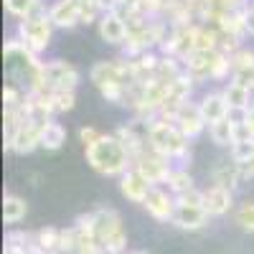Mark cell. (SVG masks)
I'll list each match as a JSON object with an SVG mask.
<instances>
[{"mask_svg":"<svg viewBox=\"0 0 254 254\" xmlns=\"http://www.w3.org/2000/svg\"><path fill=\"white\" fill-rule=\"evenodd\" d=\"M3 59H5V76L8 81L18 84L26 92H41L44 89V61L38 59L18 36H8L3 44Z\"/></svg>","mask_w":254,"mask_h":254,"instance_id":"1","label":"cell"},{"mask_svg":"<svg viewBox=\"0 0 254 254\" xmlns=\"http://www.w3.org/2000/svg\"><path fill=\"white\" fill-rule=\"evenodd\" d=\"M84 158L92 171L104 178H120L132 168V155L127 153V147L115 132H102L92 145L84 147Z\"/></svg>","mask_w":254,"mask_h":254,"instance_id":"2","label":"cell"},{"mask_svg":"<svg viewBox=\"0 0 254 254\" xmlns=\"http://www.w3.org/2000/svg\"><path fill=\"white\" fill-rule=\"evenodd\" d=\"M147 145L158 155L173 160V165L188 168L190 163V140L178 130V125L171 120H155L150 125V135H147Z\"/></svg>","mask_w":254,"mask_h":254,"instance_id":"3","label":"cell"},{"mask_svg":"<svg viewBox=\"0 0 254 254\" xmlns=\"http://www.w3.org/2000/svg\"><path fill=\"white\" fill-rule=\"evenodd\" d=\"M54 20L49 15V5H44L38 13H33L31 18L26 20H15V31L13 36H18L23 44L33 51V54H46L49 46H51V41H54Z\"/></svg>","mask_w":254,"mask_h":254,"instance_id":"4","label":"cell"},{"mask_svg":"<svg viewBox=\"0 0 254 254\" xmlns=\"http://www.w3.org/2000/svg\"><path fill=\"white\" fill-rule=\"evenodd\" d=\"M94 237H97V244L107 252V254H122L127 252V231L122 226V216L120 211L115 208H97L94 211Z\"/></svg>","mask_w":254,"mask_h":254,"instance_id":"5","label":"cell"},{"mask_svg":"<svg viewBox=\"0 0 254 254\" xmlns=\"http://www.w3.org/2000/svg\"><path fill=\"white\" fill-rule=\"evenodd\" d=\"M89 81L97 87V92L110 89V87H130L137 81L132 61L127 56L120 59H110V61H97L89 69Z\"/></svg>","mask_w":254,"mask_h":254,"instance_id":"6","label":"cell"},{"mask_svg":"<svg viewBox=\"0 0 254 254\" xmlns=\"http://www.w3.org/2000/svg\"><path fill=\"white\" fill-rule=\"evenodd\" d=\"M41 76H44V89H49V92H59V89H76V87H79V81H81V71L74 66V64L64 61V59L44 61Z\"/></svg>","mask_w":254,"mask_h":254,"instance_id":"7","label":"cell"},{"mask_svg":"<svg viewBox=\"0 0 254 254\" xmlns=\"http://www.w3.org/2000/svg\"><path fill=\"white\" fill-rule=\"evenodd\" d=\"M173 122L178 125V130L188 140H196V137H201L208 130V122H206V117H203V112L198 107V99L183 102L181 107H178V112H176V120Z\"/></svg>","mask_w":254,"mask_h":254,"instance_id":"8","label":"cell"},{"mask_svg":"<svg viewBox=\"0 0 254 254\" xmlns=\"http://www.w3.org/2000/svg\"><path fill=\"white\" fill-rule=\"evenodd\" d=\"M132 168H137L153 186H163L168 181V176H171V171H173V160H168V158L158 155L155 150L147 147V150L132 163Z\"/></svg>","mask_w":254,"mask_h":254,"instance_id":"9","label":"cell"},{"mask_svg":"<svg viewBox=\"0 0 254 254\" xmlns=\"http://www.w3.org/2000/svg\"><path fill=\"white\" fill-rule=\"evenodd\" d=\"M142 208L150 214L155 221L160 224H171L173 214H176V196L163 186H153V190L147 193V198L142 201Z\"/></svg>","mask_w":254,"mask_h":254,"instance_id":"10","label":"cell"},{"mask_svg":"<svg viewBox=\"0 0 254 254\" xmlns=\"http://www.w3.org/2000/svg\"><path fill=\"white\" fill-rule=\"evenodd\" d=\"M41 127L33 120H26L18 125V130L13 132V140L8 145V153H15V155H31L33 150L41 147Z\"/></svg>","mask_w":254,"mask_h":254,"instance_id":"11","label":"cell"},{"mask_svg":"<svg viewBox=\"0 0 254 254\" xmlns=\"http://www.w3.org/2000/svg\"><path fill=\"white\" fill-rule=\"evenodd\" d=\"M97 33L99 38L104 41V44H110V46H122L125 41H127V18L117 10H107V13H102L99 18V23H97Z\"/></svg>","mask_w":254,"mask_h":254,"instance_id":"12","label":"cell"},{"mask_svg":"<svg viewBox=\"0 0 254 254\" xmlns=\"http://www.w3.org/2000/svg\"><path fill=\"white\" fill-rule=\"evenodd\" d=\"M203 208L208 211L211 219H221L234 208V190L226 186H216L211 183L203 188Z\"/></svg>","mask_w":254,"mask_h":254,"instance_id":"13","label":"cell"},{"mask_svg":"<svg viewBox=\"0 0 254 254\" xmlns=\"http://www.w3.org/2000/svg\"><path fill=\"white\" fill-rule=\"evenodd\" d=\"M211 216L203 206H188V203H176V214H173V226L181 231H198L208 226Z\"/></svg>","mask_w":254,"mask_h":254,"instance_id":"14","label":"cell"},{"mask_svg":"<svg viewBox=\"0 0 254 254\" xmlns=\"http://www.w3.org/2000/svg\"><path fill=\"white\" fill-rule=\"evenodd\" d=\"M153 190V183L147 181L137 168H130L125 176H120V193L127 198V201H132V203H140L147 198V193Z\"/></svg>","mask_w":254,"mask_h":254,"instance_id":"15","label":"cell"},{"mask_svg":"<svg viewBox=\"0 0 254 254\" xmlns=\"http://www.w3.org/2000/svg\"><path fill=\"white\" fill-rule=\"evenodd\" d=\"M49 15L59 31H71L81 26V10L74 0H54V3H49Z\"/></svg>","mask_w":254,"mask_h":254,"instance_id":"16","label":"cell"},{"mask_svg":"<svg viewBox=\"0 0 254 254\" xmlns=\"http://www.w3.org/2000/svg\"><path fill=\"white\" fill-rule=\"evenodd\" d=\"M211 183L216 186H226L231 190H237L242 186V171H239V163L231 160V158H221L214 168H211Z\"/></svg>","mask_w":254,"mask_h":254,"instance_id":"17","label":"cell"},{"mask_svg":"<svg viewBox=\"0 0 254 254\" xmlns=\"http://www.w3.org/2000/svg\"><path fill=\"white\" fill-rule=\"evenodd\" d=\"M198 107L206 117V122H216V120H224L226 112H229V102L224 99V92L216 89V92H203L198 97Z\"/></svg>","mask_w":254,"mask_h":254,"instance_id":"18","label":"cell"},{"mask_svg":"<svg viewBox=\"0 0 254 254\" xmlns=\"http://www.w3.org/2000/svg\"><path fill=\"white\" fill-rule=\"evenodd\" d=\"M64 142H66V127H64L56 117L44 122V127H41V147L49 153H56L64 147Z\"/></svg>","mask_w":254,"mask_h":254,"instance_id":"19","label":"cell"},{"mask_svg":"<svg viewBox=\"0 0 254 254\" xmlns=\"http://www.w3.org/2000/svg\"><path fill=\"white\" fill-rule=\"evenodd\" d=\"M221 92H224V99L229 102V107H249L252 99H254V92L247 87V84L234 81V79L224 81Z\"/></svg>","mask_w":254,"mask_h":254,"instance_id":"20","label":"cell"},{"mask_svg":"<svg viewBox=\"0 0 254 254\" xmlns=\"http://www.w3.org/2000/svg\"><path fill=\"white\" fill-rule=\"evenodd\" d=\"M26 214H28L26 198H20L15 193H5V198H3V221L8 226H15V224H20L26 219Z\"/></svg>","mask_w":254,"mask_h":254,"instance_id":"21","label":"cell"},{"mask_svg":"<svg viewBox=\"0 0 254 254\" xmlns=\"http://www.w3.org/2000/svg\"><path fill=\"white\" fill-rule=\"evenodd\" d=\"M208 137H211V142H216L219 147H231L234 140H237V125H231L226 117L211 122L208 125Z\"/></svg>","mask_w":254,"mask_h":254,"instance_id":"22","label":"cell"},{"mask_svg":"<svg viewBox=\"0 0 254 254\" xmlns=\"http://www.w3.org/2000/svg\"><path fill=\"white\" fill-rule=\"evenodd\" d=\"M163 186H165L168 190H171L173 196L186 193V190H190V188H196L193 176H190V171H188V168H183V165H173L171 176H168V181H165Z\"/></svg>","mask_w":254,"mask_h":254,"instance_id":"23","label":"cell"},{"mask_svg":"<svg viewBox=\"0 0 254 254\" xmlns=\"http://www.w3.org/2000/svg\"><path fill=\"white\" fill-rule=\"evenodd\" d=\"M3 5H5V13H8L10 18L26 20V18H31L33 13H38L46 3H44V0H3Z\"/></svg>","mask_w":254,"mask_h":254,"instance_id":"24","label":"cell"},{"mask_svg":"<svg viewBox=\"0 0 254 254\" xmlns=\"http://www.w3.org/2000/svg\"><path fill=\"white\" fill-rule=\"evenodd\" d=\"M211 81H229L234 76V66H231V56L224 51H214L211 54V69H208Z\"/></svg>","mask_w":254,"mask_h":254,"instance_id":"25","label":"cell"},{"mask_svg":"<svg viewBox=\"0 0 254 254\" xmlns=\"http://www.w3.org/2000/svg\"><path fill=\"white\" fill-rule=\"evenodd\" d=\"M51 97V110L54 115H66L76 107V89H59V92H49Z\"/></svg>","mask_w":254,"mask_h":254,"instance_id":"26","label":"cell"},{"mask_svg":"<svg viewBox=\"0 0 254 254\" xmlns=\"http://www.w3.org/2000/svg\"><path fill=\"white\" fill-rule=\"evenodd\" d=\"M59 237H61V229L56 226H44V229H38L36 231V249L38 252H59Z\"/></svg>","mask_w":254,"mask_h":254,"instance_id":"27","label":"cell"},{"mask_svg":"<svg viewBox=\"0 0 254 254\" xmlns=\"http://www.w3.org/2000/svg\"><path fill=\"white\" fill-rule=\"evenodd\" d=\"M81 247V234H79V229L71 224L66 229H61V237H59V252L61 254H76Z\"/></svg>","mask_w":254,"mask_h":254,"instance_id":"28","label":"cell"},{"mask_svg":"<svg viewBox=\"0 0 254 254\" xmlns=\"http://www.w3.org/2000/svg\"><path fill=\"white\" fill-rule=\"evenodd\" d=\"M234 224L247 231V234H254V201H244L237 206L234 211Z\"/></svg>","mask_w":254,"mask_h":254,"instance_id":"29","label":"cell"},{"mask_svg":"<svg viewBox=\"0 0 254 254\" xmlns=\"http://www.w3.org/2000/svg\"><path fill=\"white\" fill-rule=\"evenodd\" d=\"M229 158L237 160L239 165L254 158V140H237L234 145L229 147Z\"/></svg>","mask_w":254,"mask_h":254,"instance_id":"30","label":"cell"},{"mask_svg":"<svg viewBox=\"0 0 254 254\" xmlns=\"http://www.w3.org/2000/svg\"><path fill=\"white\" fill-rule=\"evenodd\" d=\"M231 66H234V71L254 69V49H249V46H239L234 54H231Z\"/></svg>","mask_w":254,"mask_h":254,"instance_id":"31","label":"cell"},{"mask_svg":"<svg viewBox=\"0 0 254 254\" xmlns=\"http://www.w3.org/2000/svg\"><path fill=\"white\" fill-rule=\"evenodd\" d=\"M226 120L231 122V125H247L249 122V107H229V112H226Z\"/></svg>","mask_w":254,"mask_h":254,"instance_id":"32","label":"cell"},{"mask_svg":"<svg viewBox=\"0 0 254 254\" xmlns=\"http://www.w3.org/2000/svg\"><path fill=\"white\" fill-rule=\"evenodd\" d=\"M99 135H102V132L97 130V127L87 125V127H81V130H79V142H81L84 147H87V145H92V142H94Z\"/></svg>","mask_w":254,"mask_h":254,"instance_id":"33","label":"cell"},{"mask_svg":"<svg viewBox=\"0 0 254 254\" xmlns=\"http://www.w3.org/2000/svg\"><path fill=\"white\" fill-rule=\"evenodd\" d=\"M38 249L33 247V249H28V247H15V244H5V249H3V254H36Z\"/></svg>","mask_w":254,"mask_h":254,"instance_id":"34","label":"cell"},{"mask_svg":"<svg viewBox=\"0 0 254 254\" xmlns=\"http://www.w3.org/2000/svg\"><path fill=\"white\" fill-rule=\"evenodd\" d=\"M239 171H242V183L249 181V178H254V158L247 160V163H242V165H239Z\"/></svg>","mask_w":254,"mask_h":254,"instance_id":"35","label":"cell"},{"mask_svg":"<svg viewBox=\"0 0 254 254\" xmlns=\"http://www.w3.org/2000/svg\"><path fill=\"white\" fill-rule=\"evenodd\" d=\"M247 31L254 38V3H252V0H249V5H247Z\"/></svg>","mask_w":254,"mask_h":254,"instance_id":"36","label":"cell"},{"mask_svg":"<svg viewBox=\"0 0 254 254\" xmlns=\"http://www.w3.org/2000/svg\"><path fill=\"white\" fill-rule=\"evenodd\" d=\"M130 254H150V252H147V249H132Z\"/></svg>","mask_w":254,"mask_h":254,"instance_id":"37","label":"cell"},{"mask_svg":"<svg viewBox=\"0 0 254 254\" xmlns=\"http://www.w3.org/2000/svg\"><path fill=\"white\" fill-rule=\"evenodd\" d=\"M252 3H254V0H252Z\"/></svg>","mask_w":254,"mask_h":254,"instance_id":"38","label":"cell"}]
</instances>
